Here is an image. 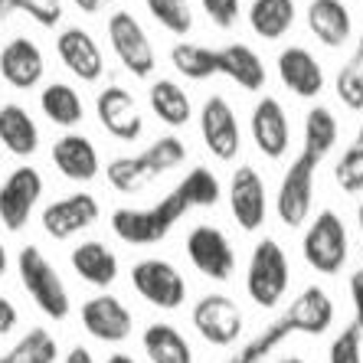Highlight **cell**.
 <instances>
[{
	"mask_svg": "<svg viewBox=\"0 0 363 363\" xmlns=\"http://www.w3.org/2000/svg\"><path fill=\"white\" fill-rule=\"evenodd\" d=\"M223 186L210 167H194L184 174L170 194H164L154 206H118L111 213V233L128 245H157L170 236L190 210H210L220 203Z\"/></svg>",
	"mask_w": 363,
	"mask_h": 363,
	"instance_id": "cell-1",
	"label": "cell"
},
{
	"mask_svg": "<svg viewBox=\"0 0 363 363\" xmlns=\"http://www.w3.org/2000/svg\"><path fill=\"white\" fill-rule=\"evenodd\" d=\"M184 161H186V144L177 135H164L151 147H144L141 154L115 157L105 167V180L118 194H141L144 186H151L167 170H177Z\"/></svg>",
	"mask_w": 363,
	"mask_h": 363,
	"instance_id": "cell-2",
	"label": "cell"
},
{
	"mask_svg": "<svg viewBox=\"0 0 363 363\" xmlns=\"http://www.w3.org/2000/svg\"><path fill=\"white\" fill-rule=\"evenodd\" d=\"M17 275L36 311L50 321H66L69 318V288L62 281L60 269L43 255L40 245H23L17 252Z\"/></svg>",
	"mask_w": 363,
	"mask_h": 363,
	"instance_id": "cell-3",
	"label": "cell"
},
{
	"mask_svg": "<svg viewBox=\"0 0 363 363\" xmlns=\"http://www.w3.org/2000/svg\"><path fill=\"white\" fill-rule=\"evenodd\" d=\"M288 255L275 239H259L249 255V269H245V291L259 308H279V301L288 291Z\"/></svg>",
	"mask_w": 363,
	"mask_h": 363,
	"instance_id": "cell-4",
	"label": "cell"
},
{
	"mask_svg": "<svg viewBox=\"0 0 363 363\" xmlns=\"http://www.w3.org/2000/svg\"><path fill=\"white\" fill-rule=\"evenodd\" d=\"M318 167H321V157L308 151V147H301V154L288 164L285 177L279 184V196H275V213H279V220L285 226H304V220L311 216Z\"/></svg>",
	"mask_w": 363,
	"mask_h": 363,
	"instance_id": "cell-5",
	"label": "cell"
},
{
	"mask_svg": "<svg viewBox=\"0 0 363 363\" xmlns=\"http://www.w3.org/2000/svg\"><path fill=\"white\" fill-rule=\"evenodd\" d=\"M43 174L33 164H20L0 180V226L7 233H23L43 200Z\"/></svg>",
	"mask_w": 363,
	"mask_h": 363,
	"instance_id": "cell-6",
	"label": "cell"
},
{
	"mask_svg": "<svg viewBox=\"0 0 363 363\" xmlns=\"http://www.w3.org/2000/svg\"><path fill=\"white\" fill-rule=\"evenodd\" d=\"M105 30H108L111 52L118 56V62L135 79H147L157 69V52H154L151 36L138 23V17L131 10H115L108 17V23H105Z\"/></svg>",
	"mask_w": 363,
	"mask_h": 363,
	"instance_id": "cell-7",
	"label": "cell"
},
{
	"mask_svg": "<svg viewBox=\"0 0 363 363\" xmlns=\"http://www.w3.org/2000/svg\"><path fill=\"white\" fill-rule=\"evenodd\" d=\"M304 262L321 275H337L347 262V226L334 210H321L304 233Z\"/></svg>",
	"mask_w": 363,
	"mask_h": 363,
	"instance_id": "cell-8",
	"label": "cell"
},
{
	"mask_svg": "<svg viewBox=\"0 0 363 363\" xmlns=\"http://www.w3.org/2000/svg\"><path fill=\"white\" fill-rule=\"evenodd\" d=\"M131 288L161 311H177L186 301V279L167 259H138L131 265Z\"/></svg>",
	"mask_w": 363,
	"mask_h": 363,
	"instance_id": "cell-9",
	"label": "cell"
},
{
	"mask_svg": "<svg viewBox=\"0 0 363 363\" xmlns=\"http://www.w3.org/2000/svg\"><path fill=\"white\" fill-rule=\"evenodd\" d=\"M186 259L210 281H229L236 275V249L220 226L200 223L186 233Z\"/></svg>",
	"mask_w": 363,
	"mask_h": 363,
	"instance_id": "cell-10",
	"label": "cell"
},
{
	"mask_svg": "<svg viewBox=\"0 0 363 363\" xmlns=\"http://www.w3.org/2000/svg\"><path fill=\"white\" fill-rule=\"evenodd\" d=\"M101 216V206L95 200V194L89 190H79V194L60 196V200H50L40 213V226L43 233L56 242H66V239L79 236L85 229H92Z\"/></svg>",
	"mask_w": 363,
	"mask_h": 363,
	"instance_id": "cell-11",
	"label": "cell"
},
{
	"mask_svg": "<svg viewBox=\"0 0 363 363\" xmlns=\"http://www.w3.org/2000/svg\"><path fill=\"white\" fill-rule=\"evenodd\" d=\"M79 321L89 337L101 344H125L135 330V314L128 311V304L115 295H92L85 298L79 308Z\"/></svg>",
	"mask_w": 363,
	"mask_h": 363,
	"instance_id": "cell-12",
	"label": "cell"
},
{
	"mask_svg": "<svg viewBox=\"0 0 363 363\" xmlns=\"http://www.w3.org/2000/svg\"><path fill=\"white\" fill-rule=\"evenodd\" d=\"M190 321L213 347H233L242 337V311L229 295H203L190 311Z\"/></svg>",
	"mask_w": 363,
	"mask_h": 363,
	"instance_id": "cell-13",
	"label": "cell"
},
{
	"mask_svg": "<svg viewBox=\"0 0 363 363\" xmlns=\"http://www.w3.org/2000/svg\"><path fill=\"white\" fill-rule=\"evenodd\" d=\"M200 138L216 161H236L242 147V131L233 105L223 95H210L200 108Z\"/></svg>",
	"mask_w": 363,
	"mask_h": 363,
	"instance_id": "cell-14",
	"label": "cell"
},
{
	"mask_svg": "<svg viewBox=\"0 0 363 363\" xmlns=\"http://www.w3.org/2000/svg\"><path fill=\"white\" fill-rule=\"evenodd\" d=\"M95 115H99V125L105 128L115 141L131 144L144 135V118H141V111H138L135 95L118 82L105 85V89L95 95Z\"/></svg>",
	"mask_w": 363,
	"mask_h": 363,
	"instance_id": "cell-15",
	"label": "cell"
},
{
	"mask_svg": "<svg viewBox=\"0 0 363 363\" xmlns=\"http://www.w3.org/2000/svg\"><path fill=\"white\" fill-rule=\"evenodd\" d=\"M43 72H46V56L40 43L30 36H10L0 46V79L17 89V92H33L40 89Z\"/></svg>",
	"mask_w": 363,
	"mask_h": 363,
	"instance_id": "cell-16",
	"label": "cell"
},
{
	"mask_svg": "<svg viewBox=\"0 0 363 363\" xmlns=\"http://www.w3.org/2000/svg\"><path fill=\"white\" fill-rule=\"evenodd\" d=\"M56 56L79 82H99L105 76V52L85 26H62L56 33Z\"/></svg>",
	"mask_w": 363,
	"mask_h": 363,
	"instance_id": "cell-17",
	"label": "cell"
},
{
	"mask_svg": "<svg viewBox=\"0 0 363 363\" xmlns=\"http://www.w3.org/2000/svg\"><path fill=\"white\" fill-rule=\"evenodd\" d=\"M229 213L242 233H255L265 223L269 203H265V184L252 164L233 170L229 177Z\"/></svg>",
	"mask_w": 363,
	"mask_h": 363,
	"instance_id": "cell-18",
	"label": "cell"
},
{
	"mask_svg": "<svg viewBox=\"0 0 363 363\" xmlns=\"http://www.w3.org/2000/svg\"><path fill=\"white\" fill-rule=\"evenodd\" d=\"M50 161L60 170V177L72 180V184H92L101 174V157L92 138L79 135V131H66L56 138L50 147Z\"/></svg>",
	"mask_w": 363,
	"mask_h": 363,
	"instance_id": "cell-19",
	"label": "cell"
},
{
	"mask_svg": "<svg viewBox=\"0 0 363 363\" xmlns=\"http://www.w3.org/2000/svg\"><path fill=\"white\" fill-rule=\"evenodd\" d=\"M249 128H252L255 147H259L269 161H281V157H285L288 144H291V125H288L285 105H281L279 99L265 95V99L255 101Z\"/></svg>",
	"mask_w": 363,
	"mask_h": 363,
	"instance_id": "cell-20",
	"label": "cell"
},
{
	"mask_svg": "<svg viewBox=\"0 0 363 363\" xmlns=\"http://www.w3.org/2000/svg\"><path fill=\"white\" fill-rule=\"evenodd\" d=\"M279 79L298 99H314L324 89V69L304 46H288L279 52Z\"/></svg>",
	"mask_w": 363,
	"mask_h": 363,
	"instance_id": "cell-21",
	"label": "cell"
},
{
	"mask_svg": "<svg viewBox=\"0 0 363 363\" xmlns=\"http://www.w3.org/2000/svg\"><path fill=\"white\" fill-rule=\"evenodd\" d=\"M69 265L85 285L92 288H111L118 279V255L111 252L99 239H85L69 252Z\"/></svg>",
	"mask_w": 363,
	"mask_h": 363,
	"instance_id": "cell-22",
	"label": "cell"
},
{
	"mask_svg": "<svg viewBox=\"0 0 363 363\" xmlns=\"http://www.w3.org/2000/svg\"><path fill=\"white\" fill-rule=\"evenodd\" d=\"M0 147L13 157H33L40 151V125L20 101L0 105Z\"/></svg>",
	"mask_w": 363,
	"mask_h": 363,
	"instance_id": "cell-23",
	"label": "cell"
},
{
	"mask_svg": "<svg viewBox=\"0 0 363 363\" xmlns=\"http://www.w3.org/2000/svg\"><path fill=\"white\" fill-rule=\"evenodd\" d=\"M288 318L295 324V334L318 337V334H328L330 324H334V301L321 285H308L288 304Z\"/></svg>",
	"mask_w": 363,
	"mask_h": 363,
	"instance_id": "cell-24",
	"label": "cell"
},
{
	"mask_svg": "<svg viewBox=\"0 0 363 363\" xmlns=\"http://www.w3.org/2000/svg\"><path fill=\"white\" fill-rule=\"evenodd\" d=\"M216 76H226L245 89V92H259L265 85V62L259 60V52L242 43H229L216 50Z\"/></svg>",
	"mask_w": 363,
	"mask_h": 363,
	"instance_id": "cell-25",
	"label": "cell"
},
{
	"mask_svg": "<svg viewBox=\"0 0 363 363\" xmlns=\"http://www.w3.org/2000/svg\"><path fill=\"white\" fill-rule=\"evenodd\" d=\"M308 30H311L324 46L337 50L350 40V30H354V20H350V10L340 4V0H311L308 4Z\"/></svg>",
	"mask_w": 363,
	"mask_h": 363,
	"instance_id": "cell-26",
	"label": "cell"
},
{
	"mask_svg": "<svg viewBox=\"0 0 363 363\" xmlns=\"http://www.w3.org/2000/svg\"><path fill=\"white\" fill-rule=\"evenodd\" d=\"M40 111L43 118L56 128H76L85 118V101L82 95L69 82H46L40 89Z\"/></svg>",
	"mask_w": 363,
	"mask_h": 363,
	"instance_id": "cell-27",
	"label": "cell"
},
{
	"mask_svg": "<svg viewBox=\"0 0 363 363\" xmlns=\"http://www.w3.org/2000/svg\"><path fill=\"white\" fill-rule=\"evenodd\" d=\"M141 347H144V354H147L151 363H194L190 340L167 321L147 324L141 334Z\"/></svg>",
	"mask_w": 363,
	"mask_h": 363,
	"instance_id": "cell-28",
	"label": "cell"
},
{
	"mask_svg": "<svg viewBox=\"0 0 363 363\" xmlns=\"http://www.w3.org/2000/svg\"><path fill=\"white\" fill-rule=\"evenodd\" d=\"M147 105L164 125L170 128H184L194 118V105H190V95L184 92V85L174 82V79H157L147 89Z\"/></svg>",
	"mask_w": 363,
	"mask_h": 363,
	"instance_id": "cell-29",
	"label": "cell"
},
{
	"mask_svg": "<svg viewBox=\"0 0 363 363\" xmlns=\"http://www.w3.org/2000/svg\"><path fill=\"white\" fill-rule=\"evenodd\" d=\"M295 23V0H252L249 26L262 40H281Z\"/></svg>",
	"mask_w": 363,
	"mask_h": 363,
	"instance_id": "cell-30",
	"label": "cell"
},
{
	"mask_svg": "<svg viewBox=\"0 0 363 363\" xmlns=\"http://www.w3.org/2000/svg\"><path fill=\"white\" fill-rule=\"evenodd\" d=\"M60 360V340L46 328H30L20 334L17 344L0 357V363H56Z\"/></svg>",
	"mask_w": 363,
	"mask_h": 363,
	"instance_id": "cell-31",
	"label": "cell"
},
{
	"mask_svg": "<svg viewBox=\"0 0 363 363\" xmlns=\"http://www.w3.org/2000/svg\"><path fill=\"white\" fill-rule=\"evenodd\" d=\"M170 62L184 79L190 82H206L216 76V50L213 46H200V43H174L170 50Z\"/></svg>",
	"mask_w": 363,
	"mask_h": 363,
	"instance_id": "cell-32",
	"label": "cell"
},
{
	"mask_svg": "<svg viewBox=\"0 0 363 363\" xmlns=\"http://www.w3.org/2000/svg\"><path fill=\"white\" fill-rule=\"evenodd\" d=\"M291 334H295V324H291V318H288V311H285L279 321H272L262 334H255L249 344L239 347L236 354L229 357V360H223V363H262L265 357H269L279 344H285Z\"/></svg>",
	"mask_w": 363,
	"mask_h": 363,
	"instance_id": "cell-33",
	"label": "cell"
},
{
	"mask_svg": "<svg viewBox=\"0 0 363 363\" xmlns=\"http://www.w3.org/2000/svg\"><path fill=\"white\" fill-rule=\"evenodd\" d=\"M334 144H337V118H334V111L328 105H314L304 115V147L324 161Z\"/></svg>",
	"mask_w": 363,
	"mask_h": 363,
	"instance_id": "cell-34",
	"label": "cell"
},
{
	"mask_svg": "<svg viewBox=\"0 0 363 363\" xmlns=\"http://www.w3.org/2000/svg\"><path fill=\"white\" fill-rule=\"evenodd\" d=\"M334 92H337L340 105H347L350 111H363V36L357 50L350 52V60L340 66L337 79H334Z\"/></svg>",
	"mask_w": 363,
	"mask_h": 363,
	"instance_id": "cell-35",
	"label": "cell"
},
{
	"mask_svg": "<svg viewBox=\"0 0 363 363\" xmlns=\"http://www.w3.org/2000/svg\"><path fill=\"white\" fill-rule=\"evenodd\" d=\"M144 7L167 33L186 36L194 30V10H190L186 0H144Z\"/></svg>",
	"mask_w": 363,
	"mask_h": 363,
	"instance_id": "cell-36",
	"label": "cell"
},
{
	"mask_svg": "<svg viewBox=\"0 0 363 363\" xmlns=\"http://www.w3.org/2000/svg\"><path fill=\"white\" fill-rule=\"evenodd\" d=\"M334 180L344 194H360L363 190V125L357 131L354 144L340 154L337 167H334Z\"/></svg>",
	"mask_w": 363,
	"mask_h": 363,
	"instance_id": "cell-37",
	"label": "cell"
},
{
	"mask_svg": "<svg viewBox=\"0 0 363 363\" xmlns=\"http://www.w3.org/2000/svg\"><path fill=\"white\" fill-rule=\"evenodd\" d=\"M10 13H23L43 30H56L62 23V0H4Z\"/></svg>",
	"mask_w": 363,
	"mask_h": 363,
	"instance_id": "cell-38",
	"label": "cell"
},
{
	"mask_svg": "<svg viewBox=\"0 0 363 363\" xmlns=\"http://www.w3.org/2000/svg\"><path fill=\"white\" fill-rule=\"evenodd\" d=\"M330 363H363V330L347 324L334 344H330Z\"/></svg>",
	"mask_w": 363,
	"mask_h": 363,
	"instance_id": "cell-39",
	"label": "cell"
},
{
	"mask_svg": "<svg viewBox=\"0 0 363 363\" xmlns=\"http://www.w3.org/2000/svg\"><path fill=\"white\" fill-rule=\"evenodd\" d=\"M200 7L220 30H233L239 20V0H200Z\"/></svg>",
	"mask_w": 363,
	"mask_h": 363,
	"instance_id": "cell-40",
	"label": "cell"
},
{
	"mask_svg": "<svg viewBox=\"0 0 363 363\" xmlns=\"http://www.w3.org/2000/svg\"><path fill=\"white\" fill-rule=\"evenodd\" d=\"M350 301H354V324L363 330V269L350 275Z\"/></svg>",
	"mask_w": 363,
	"mask_h": 363,
	"instance_id": "cell-41",
	"label": "cell"
},
{
	"mask_svg": "<svg viewBox=\"0 0 363 363\" xmlns=\"http://www.w3.org/2000/svg\"><path fill=\"white\" fill-rule=\"evenodd\" d=\"M17 321H20L17 304L10 301V298H4V295H0V337H7L10 330L17 328Z\"/></svg>",
	"mask_w": 363,
	"mask_h": 363,
	"instance_id": "cell-42",
	"label": "cell"
},
{
	"mask_svg": "<svg viewBox=\"0 0 363 363\" xmlns=\"http://www.w3.org/2000/svg\"><path fill=\"white\" fill-rule=\"evenodd\" d=\"M62 363H95V357L89 354V347H69V354Z\"/></svg>",
	"mask_w": 363,
	"mask_h": 363,
	"instance_id": "cell-43",
	"label": "cell"
},
{
	"mask_svg": "<svg viewBox=\"0 0 363 363\" xmlns=\"http://www.w3.org/2000/svg\"><path fill=\"white\" fill-rule=\"evenodd\" d=\"M72 4H76V7L82 10V13H99V10L105 7L108 0H72Z\"/></svg>",
	"mask_w": 363,
	"mask_h": 363,
	"instance_id": "cell-44",
	"label": "cell"
},
{
	"mask_svg": "<svg viewBox=\"0 0 363 363\" xmlns=\"http://www.w3.org/2000/svg\"><path fill=\"white\" fill-rule=\"evenodd\" d=\"M7 272H10V252H7V245H4V239H0V281L7 279Z\"/></svg>",
	"mask_w": 363,
	"mask_h": 363,
	"instance_id": "cell-45",
	"label": "cell"
},
{
	"mask_svg": "<svg viewBox=\"0 0 363 363\" xmlns=\"http://www.w3.org/2000/svg\"><path fill=\"white\" fill-rule=\"evenodd\" d=\"M105 363H138V360H135V357H131V354H111Z\"/></svg>",
	"mask_w": 363,
	"mask_h": 363,
	"instance_id": "cell-46",
	"label": "cell"
},
{
	"mask_svg": "<svg viewBox=\"0 0 363 363\" xmlns=\"http://www.w3.org/2000/svg\"><path fill=\"white\" fill-rule=\"evenodd\" d=\"M10 17V10H7V4H4V0H0V26H4V20Z\"/></svg>",
	"mask_w": 363,
	"mask_h": 363,
	"instance_id": "cell-47",
	"label": "cell"
},
{
	"mask_svg": "<svg viewBox=\"0 0 363 363\" xmlns=\"http://www.w3.org/2000/svg\"><path fill=\"white\" fill-rule=\"evenodd\" d=\"M357 226H360V236H363V203L357 206Z\"/></svg>",
	"mask_w": 363,
	"mask_h": 363,
	"instance_id": "cell-48",
	"label": "cell"
},
{
	"mask_svg": "<svg viewBox=\"0 0 363 363\" xmlns=\"http://www.w3.org/2000/svg\"><path fill=\"white\" fill-rule=\"evenodd\" d=\"M279 363H304V360H301V357H281Z\"/></svg>",
	"mask_w": 363,
	"mask_h": 363,
	"instance_id": "cell-49",
	"label": "cell"
}]
</instances>
